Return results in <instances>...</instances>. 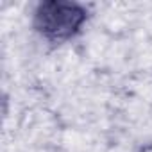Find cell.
Here are the masks:
<instances>
[{
  "instance_id": "cell-1",
  "label": "cell",
  "mask_w": 152,
  "mask_h": 152,
  "mask_svg": "<svg viewBox=\"0 0 152 152\" xmlns=\"http://www.w3.org/2000/svg\"><path fill=\"white\" fill-rule=\"evenodd\" d=\"M88 18L86 9L77 2L48 0L34 11V27L48 41L59 43L73 38Z\"/></svg>"
}]
</instances>
